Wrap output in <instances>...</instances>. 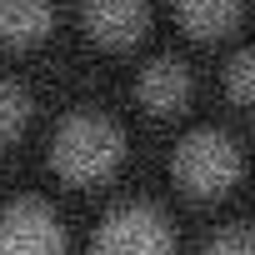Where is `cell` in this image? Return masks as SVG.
I'll use <instances>...</instances> for the list:
<instances>
[{
	"label": "cell",
	"mask_w": 255,
	"mask_h": 255,
	"mask_svg": "<svg viewBox=\"0 0 255 255\" xmlns=\"http://www.w3.org/2000/svg\"><path fill=\"white\" fill-rule=\"evenodd\" d=\"M85 25L105 45H125L145 30V0H85Z\"/></svg>",
	"instance_id": "cell-5"
},
{
	"label": "cell",
	"mask_w": 255,
	"mask_h": 255,
	"mask_svg": "<svg viewBox=\"0 0 255 255\" xmlns=\"http://www.w3.org/2000/svg\"><path fill=\"white\" fill-rule=\"evenodd\" d=\"M65 225L45 200H15L0 210V255H60Z\"/></svg>",
	"instance_id": "cell-4"
},
{
	"label": "cell",
	"mask_w": 255,
	"mask_h": 255,
	"mask_svg": "<svg viewBox=\"0 0 255 255\" xmlns=\"http://www.w3.org/2000/svg\"><path fill=\"white\" fill-rule=\"evenodd\" d=\"M185 95H190V70L180 65V60H170V55H160V60H150L145 70H140V100L150 105V110H180L185 105Z\"/></svg>",
	"instance_id": "cell-6"
},
{
	"label": "cell",
	"mask_w": 255,
	"mask_h": 255,
	"mask_svg": "<svg viewBox=\"0 0 255 255\" xmlns=\"http://www.w3.org/2000/svg\"><path fill=\"white\" fill-rule=\"evenodd\" d=\"M120 155H125V140L105 115H70L50 145V165L65 180H105L120 165Z\"/></svg>",
	"instance_id": "cell-1"
},
{
	"label": "cell",
	"mask_w": 255,
	"mask_h": 255,
	"mask_svg": "<svg viewBox=\"0 0 255 255\" xmlns=\"http://www.w3.org/2000/svg\"><path fill=\"white\" fill-rule=\"evenodd\" d=\"M205 255H255V240H250V225H225L210 245H205Z\"/></svg>",
	"instance_id": "cell-10"
},
{
	"label": "cell",
	"mask_w": 255,
	"mask_h": 255,
	"mask_svg": "<svg viewBox=\"0 0 255 255\" xmlns=\"http://www.w3.org/2000/svg\"><path fill=\"white\" fill-rule=\"evenodd\" d=\"M30 115V95L15 85V80H0V140H10Z\"/></svg>",
	"instance_id": "cell-9"
},
{
	"label": "cell",
	"mask_w": 255,
	"mask_h": 255,
	"mask_svg": "<svg viewBox=\"0 0 255 255\" xmlns=\"http://www.w3.org/2000/svg\"><path fill=\"white\" fill-rule=\"evenodd\" d=\"M180 20L195 35H220L240 20V0H180Z\"/></svg>",
	"instance_id": "cell-8"
},
{
	"label": "cell",
	"mask_w": 255,
	"mask_h": 255,
	"mask_svg": "<svg viewBox=\"0 0 255 255\" xmlns=\"http://www.w3.org/2000/svg\"><path fill=\"white\" fill-rule=\"evenodd\" d=\"M250 80H255V55L240 50V55L230 60V100H235V105L250 100Z\"/></svg>",
	"instance_id": "cell-11"
},
{
	"label": "cell",
	"mask_w": 255,
	"mask_h": 255,
	"mask_svg": "<svg viewBox=\"0 0 255 255\" xmlns=\"http://www.w3.org/2000/svg\"><path fill=\"white\" fill-rule=\"evenodd\" d=\"M170 225L155 205H120L95 230V255H170Z\"/></svg>",
	"instance_id": "cell-3"
},
{
	"label": "cell",
	"mask_w": 255,
	"mask_h": 255,
	"mask_svg": "<svg viewBox=\"0 0 255 255\" xmlns=\"http://www.w3.org/2000/svg\"><path fill=\"white\" fill-rule=\"evenodd\" d=\"M175 180L195 195H220L225 185H235L240 175V145L220 130H195L175 145V160H170Z\"/></svg>",
	"instance_id": "cell-2"
},
{
	"label": "cell",
	"mask_w": 255,
	"mask_h": 255,
	"mask_svg": "<svg viewBox=\"0 0 255 255\" xmlns=\"http://www.w3.org/2000/svg\"><path fill=\"white\" fill-rule=\"evenodd\" d=\"M50 30V0H0V35L25 45Z\"/></svg>",
	"instance_id": "cell-7"
}]
</instances>
